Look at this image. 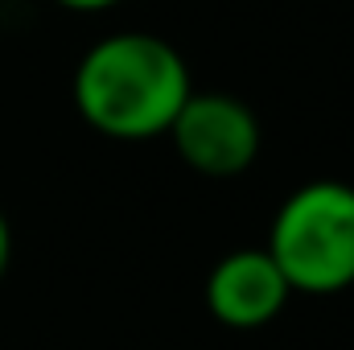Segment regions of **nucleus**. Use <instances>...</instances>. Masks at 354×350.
I'll return each instance as SVG.
<instances>
[{
    "instance_id": "1",
    "label": "nucleus",
    "mask_w": 354,
    "mask_h": 350,
    "mask_svg": "<svg viewBox=\"0 0 354 350\" xmlns=\"http://www.w3.org/2000/svg\"><path fill=\"white\" fill-rule=\"evenodd\" d=\"M194 79L185 58L157 33H111L95 42L75 71V107L107 140L165 136Z\"/></svg>"
},
{
    "instance_id": "2",
    "label": "nucleus",
    "mask_w": 354,
    "mask_h": 350,
    "mask_svg": "<svg viewBox=\"0 0 354 350\" xmlns=\"http://www.w3.org/2000/svg\"><path fill=\"white\" fill-rule=\"evenodd\" d=\"M268 256L284 272L292 293L330 297L354 284V185L305 181L297 185L272 227Z\"/></svg>"
},
{
    "instance_id": "3",
    "label": "nucleus",
    "mask_w": 354,
    "mask_h": 350,
    "mask_svg": "<svg viewBox=\"0 0 354 350\" xmlns=\"http://www.w3.org/2000/svg\"><path fill=\"white\" fill-rule=\"evenodd\" d=\"M177 157L202 177H239L260 157V120L256 111L227 91H189L174 116L169 132Z\"/></svg>"
},
{
    "instance_id": "4",
    "label": "nucleus",
    "mask_w": 354,
    "mask_h": 350,
    "mask_svg": "<svg viewBox=\"0 0 354 350\" xmlns=\"http://www.w3.org/2000/svg\"><path fill=\"white\" fill-rule=\"evenodd\" d=\"M288 297L292 288L276 260L268 256V248L227 252L206 276V309L227 330H260L276 322Z\"/></svg>"
},
{
    "instance_id": "5",
    "label": "nucleus",
    "mask_w": 354,
    "mask_h": 350,
    "mask_svg": "<svg viewBox=\"0 0 354 350\" xmlns=\"http://www.w3.org/2000/svg\"><path fill=\"white\" fill-rule=\"evenodd\" d=\"M8 264H12V227H8V219H4V210H0V280H4V272H8Z\"/></svg>"
},
{
    "instance_id": "6",
    "label": "nucleus",
    "mask_w": 354,
    "mask_h": 350,
    "mask_svg": "<svg viewBox=\"0 0 354 350\" xmlns=\"http://www.w3.org/2000/svg\"><path fill=\"white\" fill-rule=\"evenodd\" d=\"M62 8H71V12H107V8H115L120 0H58Z\"/></svg>"
}]
</instances>
